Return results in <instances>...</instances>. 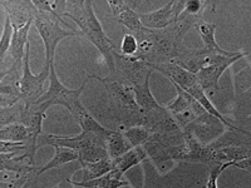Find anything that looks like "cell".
I'll use <instances>...</instances> for the list:
<instances>
[{
	"label": "cell",
	"instance_id": "cell-2",
	"mask_svg": "<svg viewBox=\"0 0 251 188\" xmlns=\"http://www.w3.org/2000/svg\"><path fill=\"white\" fill-rule=\"evenodd\" d=\"M89 78L87 77L83 82L82 86L77 89L67 88L64 84L59 80L55 71L54 63L50 64V77H49V87L46 93L37 100L35 104H33V108L35 111H39L42 113H46L50 107L62 106L69 111V113H73L78 107L82 104L80 102V94L86 87Z\"/></svg>",
	"mask_w": 251,
	"mask_h": 188
},
{
	"label": "cell",
	"instance_id": "cell-5",
	"mask_svg": "<svg viewBox=\"0 0 251 188\" xmlns=\"http://www.w3.org/2000/svg\"><path fill=\"white\" fill-rule=\"evenodd\" d=\"M29 57H30V43L26 44L19 87L23 100H25L28 106H33L46 93L43 92V88L44 83L50 77V66H44L43 70L40 71L39 74H33L30 70V64H29Z\"/></svg>",
	"mask_w": 251,
	"mask_h": 188
},
{
	"label": "cell",
	"instance_id": "cell-1",
	"mask_svg": "<svg viewBox=\"0 0 251 188\" xmlns=\"http://www.w3.org/2000/svg\"><path fill=\"white\" fill-rule=\"evenodd\" d=\"M64 17L77 24L82 37L88 39L100 50L109 68V73H116L113 51L118 50L117 46L104 33L100 22L93 10L92 1H67V12Z\"/></svg>",
	"mask_w": 251,
	"mask_h": 188
},
{
	"label": "cell",
	"instance_id": "cell-15",
	"mask_svg": "<svg viewBox=\"0 0 251 188\" xmlns=\"http://www.w3.org/2000/svg\"><path fill=\"white\" fill-rule=\"evenodd\" d=\"M72 117H73V119L80 125L82 132H92V133L100 134V136H103V137L107 138L112 131V129H107L106 127H103L100 123H98L97 120L94 119L91 114L88 113V111L84 108L83 104H80V106L72 113Z\"/></svg>",
	"mask_w": 251,
	"mask_h": 188
},
{
	"label": "cell",
	"instance_id": "cell-4",
	"mask_svg": "<svg viewBox=\"0 0 251 188\" xmlns=\"http://www.w3.org/2000/svg\"><path fill=\"white\" fill-rule=\"evenodd\" d=\"M87 77L89 79H97L106 87L108 92L109 98H112L118 108H122L125 111H128L131 113L140 114L141 109L138 107L136 98H134L133 86L123 78H121L117 74H109L108 77H100L96 74H88Z\"/></svg>",
	"mask_w": 251,
	"mask_h": 188
},
{
	"label": "cell",
	"instance_id": "cell-13",
	"mask_svg": "<svg viewBox=\"0 0 251 188\" xmlns=\"http://www.w3.org/2000/svg\"><path fill=\"white\" fill-rule=\"evenodd\" d=\"M152 71L153 70H151L149 74H147L145 82L141 83V84H136V86H133L134 98H136V102H137L141 111H157V109L163 108L160 103L157 102L156 98H154V95L151 92V87H150V78H151Z\"/></svg>",
	"mask_w": 251,
	"mask_h": 188
},
{
	"label": "cell",
	"instance_id": "cell-6",
	"mask_svg": "<svg viewBox=\"0 0 251 188\" xmlns=\"http://www.w3.org/2000/svg\"><path fill=\"white\" fill-rule=\"evenodd\" d=\"M174 87L177 91V95L174 100H171L166 106V109L169 111V113L171 114V117L174 118L175 122L183 131L194 120L203 116L206 111L200 103L197 102L192 95H190L187 92L181 89L177 84H174Z\"/></svg>",
	"mask_w": 251,
	"mask_h": 188
},
{
	"label": "cell",
	"instance_id": "cell-9",
	"mask_svg": "<svg viewBox=\"0 0 251 188\" xmlns=\"http://www.w3.org/2000/svg\"><path fill=\"white\" fill-rule=\"evenodd\" d=\"M246 53H241L240 51L236 57H226L223 60L215 63V64H210V66L205 67L197 73V78L200 80L201 86L206 91H219L220 86V78L225 73L226 69L228 67H231L235 62L240 59V58L245 57Z\"/></svg>",
	"mask_w": 251,
	"mask_h": 188
},
{
	"label": "cell",
	"instance_id": "cell-24",
	"mask_svg": "<svg viewBox=\"0 0 251 188\" xmlns=\"http://www.w3.org/2000/svg\"><path fill=\"white\" fill-rule=\"evenodd\" d=\"M210 4H211L210 1H203V0H186L185 10L182 14L195 19H201V14Z\"/></svg>",
	"mask_w": 251,
	"mask_h": 188
},
{
	"label": "cell",
	"instance_id": "cell-17",
	"mask_svg": "<svg viewBox=\"0 0 251 188\" xmlns=\"http://www.w3.org/2000/svg\"><path fill=\"white\" fill-rule=\"evenodd\" d=\"M106 148L108 152L109 158L112 160H117L121 156L132 149L131 144L128 141L126 140L125 136L121 131H111L108 137L106 138Z\"/></svg>",
	"mask_w": 251,
	"mask_h": 188
},
{
	"label": "cell",
	"instance_id": "cell-23",
	"mask_svg": "<svg viewBox=\"0 0 251 188\" xmlns=\"http://www.w3.org/2000/svg\"><path fill=\"white\" fill-rule=\"evenodd\" d=\"M13 34H14V26H13L12 20H10L9 15H5L1 42H0V62H1V64L5 62L6 54H9V50H10V47H12Z\"/></svg>",
	"mask_w": 251,
	"mask_h": 188
},
{
	"label": "cell",
	"instance_id": "cell-8",
	"mask_svg": "<svg viewBox=\"0 0 251 188\" xmlns=\"http://www.w3.org/2000/svg\"><path fill=\"white\" fill-rule=\"evenodd\" d=\"M224 127H226V125L221 120H219L214 116H211V114L206 112L203 116H201L196 120H194L183 131L190 132L202 144L207 145L211 144L212 141L219 140L220 136L225 132Z\"/></svg>",
	"mask_w": 251,
	"mask_h": 188
},
{
	"label": "cell",
	"instance_id": "cell-20",
	"mask_svg": "<svg viewBox=\"0 0 251 188\" xmlns=\"http://www.w3.org/2000/svg\"><path fill=\"white\" fill-rule=\"evenodd\" d=\"M29 137L28 127L23 123H12L1 127L0 140L6 142H23L25 143Z\"/></svg>",
	"mask_w": 251,
	"mask_h": 188
},
{
	"label": "cell",
	"instance_id": "cell-11",
	"mask_svg": "<svg viewBox=\"0 0 251 188\" xmlns=\"http://www.w3.org/2000/svg\"><path fill=\"white\" fill-rule=\"evenodd\" d=\"M6 15H9L14 28L24 26L35 19L38 13L33 1H1Z\"/></svg>",
	"mask_w": 251,
	"mask_h": 188
},
{
	"label": "cell",
	"instance_id": "cell-16",
	"mask_svg": "<svg viewBox=\"0 0 251 188\" xmlns=\"http://www.w3.org/2000/svg\"><path fill=\"white\" fill-rule=\"evenodd\" d=\"M71 183L75 187L80 188H122L129 186L127 181L122 180V176L117 171H111L106 176H102L100 178L86 181V182H72Z\"/></svg>",
	"mask_w": 251,
	"mask_h": 188
},
{
	"label": "cell",
	"instance_id": "cell-12",
	"mask_svg": "<svg viewBox=\"0 0 251 188\" xmlns=\"http://www.w3.org/2000/svg\"><path fill=\"white\" fill-rule=\"evenodd\" d=\"M197 30L199 35L202 39L203 43V49L207 51H212V53H217V54L227 55V57H235L240 53V51H228L225 49L220 48V46L217 44L216 38H215V33H216V24L207 23L205 20H199L194 26Z\"/></svg>",
	"mask_w": 251,
	"mask_h": 188
},
{
	"label": "cell",
	"instance_id": "cell-10",
	"mask_svg": "<svg viewBox=\"0 0 251 188\" xmlns=\"http://www.w3.org/2000/svg\"><path fill=\"white\" fill-rule=\"evenodd\" d=\"M107 3H108L109 8L112 9L114 19L126 29H128L132 34H137L140 31L145 30L146 28L141 23L140 13L134 12L126 1H123V0H109Z\"/></svg>",
	"mask_w": 251,
	"mask_h": 188
},
{
	"label": "cell",
	"instance_id": "cell-18",
	"mask_svg": "<svg viewBox=\"0 0 251 188\" xmlns=\"http://www.w3.org/2000/svg\"><path fill=\"white\" fill-rule=\"evenodd\" d=\"M80 168L83 171L82 182H86V181L106 176L107 173L113 171V160L107 157V158L98 161V162L83 163V164H80Z\"/></svg>",
	"mask_w": 251,
	"mask_h": 188
},
{
	"label": "cell",
	"instance_id": "cell-3",
	"mask_svg": "<svg viewBox=\"0 0 251 188\" xmlns=\"http://www.w3.org/2000/svg\"><path fill=\"white\" fill-rule=\"evenodd\" d=\"M34 25L43 40L44 49H46V63L44 66H50L54 63L55 49L60 40L68 37H77L80 35L77 29L72 28L68 23H63L53 15L48 13L38 10L34 19Z\"/></svg>",
	"mask_w": 251,
	"mask_h": 188
},
{
	"label": "cell",
	"instance_id": "cell-21",
	"mask_svg": "<svg viewBox=\"0 0 251 188\" xmlns=\"http://www.w3.org/2000/svg\"><path fill=\"white\" fill-rule=\"evenodd\" d=\"M33 3L40 12L48 13L63 23H67L63 19L67 12V0H35Z\"/></svg>",
	"mask_w": 251,
	"mask_h": 188
},
{
	"label": "cell",
	"instance_id": "cell-22",
	"mask_svg": "<svg viewBox=\"0 0 251 188\" xmlns=\"http://www.w3.org/2000/svg\"><path fill=\"white\" fill-rule=\"evenodd\" d=\"M122 133L126 140L128 141L132 148L145 145L146 143L151 140L152 136L151 129H149L145 125H134V127H131V128L125 129Z\"/></svg>",
	"mask_w": 251,
	"mask_h": 188
},
{
	"label": "cell",
	"instance_id": "cell-14",
	"mask_svg": "<svg viewBox=\"0 0 251 188\" xmlns=\"http://www.w3.org/2000/svg\"><path fill=\"white\" fill-rule=\"evenodd\" d=\"M147 158H149V153L145 149V147L143 145L136 147V148L129 149L127 153L121 156L117 160H114L113 169L117 171L121 176H123L128 169H131L134 165H138L140 163L145 162Z\"/></svg>",
	"mask_w": 251,
	"mask_h": 188
},
{
	"label": "cell",
	"instance_id": "cell-26",
	"mask_svg": "<svg viewBox=\"0 0 251 188\" xmlns=\"http://www.w3.org/2000/svg\"><path fill=\"white\" fill-rule=\"evenodd\" d=\"M227 167H231V163L228 162V163H224V164H221V163L212 164L205 188H217V180H219L220 174L223 173Z\"/></svg>",
	"mask_w": 251,
	"mask_h": 188
},
{
	"label": "cell",
	"instance_id": "cell-7",
	"mask_svg": "<svg viewBox=\"0 0 251 188\" xmlns=\"http://www.w3.org/2000/svg\"><path fill=\"white\" fill-rule=\"evenodd\" d=\"M186 0H172L151 13H140L141 23L150 30H165L180 20L185 10Z\"/></svg>",
	"mask_w": 251,
	"mask_h": 188
},
{
	"label": "cell",
	"instance_id": "cell-19",
	"mask_svg": "<svg viewBox=\"0 0 251 188\" xmlns=\"http://www.w3.org/2000/svg\"><path fill=\"white\" fill-rule=\"evenodd\" d=\"M54 157L44 165L43 168L38 169L37 174H42L47 171H50V169L60 167V165H64L67 164V163L75 162V161L79 160V154H78V152L73 151V149L66 148V147H59V145H54Z\"/></svg>",
	"mask_w": 251,
	"mask_h": 188
},
{
	"label": "cell",
	"instance_id": "cell-28",
	"mask_svg": "<svg viewBox=\"0 0 251 188\" xmlns=\"http://www.w3.org/2000/svg\"><path fill=\"white\" fill-rule=\"evenodd\" d=\"M231 165H235V167H237V168H240V169H244V171L251 172V156L248 157V158H245V160H243V161L231 163Z\"/></svg>",
	"mask_w": 251,
	"mask_h": 188
},
{
	"label": "cell",
	"instance_id": "cell-30",
	"mask_svg": "<svg viewBox=\"0 0 251 188\" xmlns=\"http://www.w3.org/2000/svg\"><path fill=\"white\" fill-rule=\"evenodd\" d=\"M122 188H131V187H129V186H127V187H122Z\"/></svg>",
	"mask_w": 251,
	"mask_h": 188
},
{
	"label": "cell",
	"instance_id": "cell-27",
	"mask_svg": "<svg viewBox=\"0 0 251 188\" xmlns=\"http://www.w3.org/2000/svg\"><path fill=\"white\" fill-rule=\"evenodd\" d=\"M28 177H22L19 180L10 181V182H0V188H23L29 182Z\"/></svg>",
	"mask_w": 251,
	"mask_h": 188
},
{
	"label": "cell",
	"instance_id": "cell-29",
	"mask_svg": "<svg viewBox=\"0 0 251 188\" xmlns=\"http://www.w3.org/2000/svg\"><path fill=\"white\" fill-rule=\"evenodd\" d=\"M248 147H249V148H251V138H250V143L248 144Z\"/></svg>",
	"mask_w": 251,
	"mask_h": 188
},
{
	"label": "cell",
	"instance_id": "cell-25",
	"mask_svg": "<svg viewBox=\"0 0 251 188\" xmlns=\"http://www.w3.org/2000/svg\"><path fill=\"white\" fill-rule=\"evenodd\" d=\"M121 53L126 57H134L138 53V40L134 34H126L120 48Z\"/></svg>",
	"mask_w": 251,
	"mask_h": 188
}]
</instances>
